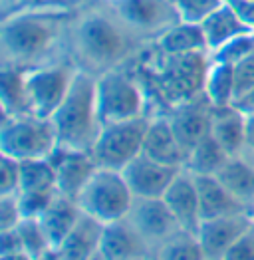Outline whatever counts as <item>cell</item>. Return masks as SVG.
<instances>
[{"instance_id":"6da1fadb","label":"cell","mask_w":254,"mask_h":260,"mask_svg":"<svg viewBox=\"0 0 254 260\" xmlns=\"http://www.w3.org/2000/svg\"><path fill=\"white\" fill-rule=\"evenodd\" d=\"M145 46L149 44L139 40L107 2L91 0L74 8L66 36V56L78 70L100 76L131 64Z\"/></svg>"},{"instance_id":"7a4b0ae2","label":"cell","mask_w":254,"mask_h":260,"mask_svg":"<svg viewBox=\"0 0 254 260\" xmlns=\"http://www.w3.org/2000/svg\"><path fill=\"white\" fill-rule=\"evenodd\" d=\"M74 8L26 10L2 16L0 56L2 66L34 68L66 56V36Z\"/></svg>"},{"instance_id":"3957f363","label":"cell","mask_w":254,"mask_h":260,"mask_svg":"<svg viewBox=\"0 0 254 260\" xmlns=\"http://www.w3.org/2000/svg\"><path fill=\"white\" fill-rule=\"evenodd\" d=\"M50 119L58 135V145L91 151L104 127L96 100V76L78 70L66 100Z\"/></svg>"},{"instance_id":"277c9868","label":"cell","mask_w":254,"mask_h":260,"mask_svg":"<svg viewBox=\"0 0 254 260\" xmlns=\"http://www.w3.org/2000/svg\"><path fill=\"white\" fill-rule=\"evenodd\" d=\"M147 95V89L131 64L96 76V100L104 123L151 115Z\"/></svg>"},{"instance_id":"5b68a950","label":"cell","mask_w":254,"mask_h":260,"mask_svg":"<svg viewBox=\"0 0 254 260\" xmlns=\"http://www.w3.org/2000/svg\"><path fill=\"white\" fill-rule=\"evenodd\" d=\"M58 147V135L52 119L34 113L2 115L0 153L18 161L46 159Z\"/></svg>"},{"instance_id":"8992f818","label":"cell","mask_w":254,"mask_h":260,"mask_svg":"<svg viewBox=\"0 0 254 260\" xmlns=\"http://www.w3.org/2000/svg\"><path fill=\"white\" fill-rule=\"evenodd\" d=\"M76 201L82 213L109 224L127 218L135 203V195L131 193L121 171L98 167Z\"/></svg>"},{"instance_id":"52a82bcc","label":"cell","mask_w":254,"mask_h":260,"mask_svg":"<svg viewBox=\"0 0 254 260\" xmlns=\"http://www.w3.org/2000/svg\"><path fill=\"white\" fill-rule=\"evenodd\" d=\"M149 119L151 115H141L135 119L104 123L89 151L93 155L98 167L121 171L137 155H141Z\"/></svg>"},{"instance_id":"ba28073f","label":"cell","mask_w":254,"mask_h":260,"mask_svg":"<svg viewBox=\"0 0 254 260\" xmlns=\"http://www.w3.org/2000/svg\"><path fill=\"white\" fill-rule=\"evenodd\" d=\"M76 74L78 68L70 58H60L48 64L28 68L24 78L30 111L34 115L50 119L66 100Z\"/></svg>"},{"instance_id":"9c48e42d","label":"cell","mask_w":254,"mask_h":260,"mask_svg":"<svg viewBox=\"0 0 254 260\" xmlns=\"http://www.w3.org/2000/svg\"><path fill=\"white\" fill-rule=\"evenodd\" d=\"M107 4L145 44H153L165 30L179 22V14L171 0H119Z\"/></svg>"},{"instance_id":"30bf717a","label":"cell","mask_w":254,"mask_h":260,"mask_svg":"<svg viewBox=\"0 0 254 260\" xmlns=\"http://www.w3.org/2000/svg\"><path fill=\"white\" fill-rule=\"evenodd\" d=\"M212 109L214 106L209 102V98L205 93H199L167 111L173 131L187 153L211 133Z\"/></svg>"},{"instance_id":"8fae6325","label":"cell","mask_w":254,"mask_h":260,"mask_svg":"<svg viewBox=\"0 0 254 260\" xmlns=\"http://www.w3.org/2000/svg\"><path fill=\"white\" fill-rule=\"evenodd\" d=\"M56 171V189L58 193L70 199H78L91 175L96 173L98 163L89 151H78L58 145L48 157Z\"/></svg>"},{"instance_id":"7c38bea8","label":"cell","mask_w":254,"mask_h":260,"mask_svg":"<svg viewBox=\"0 0 254 260\" xmlns=\"http://www.w3.org/2000/svg\"><path fill=\"white\" fill-rule=\"evenodd\" d=\"M127 220L133 224V229L151 244H159L163 240L173 237L175 233L183 231L177 222V218L173 217L171 209L167 203L163 201V197L159 199H135Z\"/></svg>"},{"instance_id":"4fadbf2b","label":"cell","mask_w":254,"mask_h":260,"mask_svg":"<svg viewBox=\"0 0 254 260\" xmlns=\"http://www.w3.org/2000/svg\"><path fill=\"white\" fill-rule=\"evenodd\" d=\"M181 169L159 163L147 155H137L127 167L121 169L127 185L135 199H159L165 195L173 179Z\"/></svg>"},{"instance_id":"5bb4252c","label":"cell","mask_w":254,"mask_h":260,"mask_svg":"<svg viewBox=\"0 0 254 260\" xmlns=\"http://www.w3.org/2000/svg\"><path fill=\"white\" fill-rule=\"evenodd\" d=\"M252 224L254 218L250 213H236V215H227V217L207 218L201 222V226L197 231V239L201 242L207 258L223 260L225 252Z\"/></svg>"},{"instance_id":"9a60e30c","label":"cell","mask_w":254,"mask_h":260,"mask_svg":"<svg viewBox=\"0 0 254 260\" xmlns=\"http://www.w3.org/2000/svg\"><path fill=\"white\" fill-rule=\"evenodd\" d=\"M163 201L167 203L173 217L177 218L179 226L187 233L199 231L203 217H201V203H199V191L195 175H190L187 169H181L177 177L173 179L169 189L165 191Z\"/></svg>"},{"instance_id":"2e32d148","label":"cell","mask_w":254,"mask_h":260,"mask_svg":"<svg viewBox=\"0 0 254 260\" xmlns=\"http://www.w3.org/2000/svg\"><path fill=\"white\" fill-rule=\"evenodd\" d=\"M141 153L155 159V161H159V163H165V165L177 167V169L185 167L187 151L181 145V141L177 139L167 113L151 115Z\"/></svg>"},{"instance_id":"e0dca14e","label":"cell","mask_w":254,"mask_h":260,"mask_svg":"<svg viewBox=\"0 0 254 260\" xmlns=\"http://www.w3.org/2000/svg\"><path fill=\"white\" fill-rule=\"evenodd\" d=\"M149 242L123 218L104 226V237L100 244V256L104 260H133L147 256Z\"/></svg>"},{"instance_id":"ac0fdd59","label":"cell","mask_w":254,"mask_h":260,"mask_svg":"<svg viewBox=\"0 0 254 260\" xmlns=\"http://www.w3.org/2000/svg\"><path fill=\"white\" fill-rule=\"evenodd\" d=\"M104 222L82 213L76 226L56 246L62 260H91L100 254V244L104 237Z\"/></svg>"},{"instance_id":"d6986e66","label":"cell","mask_w":254,"mask_h":260,"mask_svg":"<svg viewBox=\"0 0 254 260\" xmlns=\"http://www.w3.org/2000/svg\"><path fill=\"white\" fill-rule=\"evenodd\" d=\"M195 181H197V191H199V203H201V217H203V220L227 217V215H236V213H250L233 193H229V189L214 175L195 177Z\"/></svg>"},{"instance_id":"ffe728a7","label":"cell","mask_w":254,"mask_h":260,"mask_svg":"<svg viewBox=\"0 0 254 260\" xmlns=\"http://www.w3.org/2000/svg\"><path fill=\"white\" fill-rule=\"evenodd\" d=\"M211 135L229 155H240L246 135V115L234 104L212 109Z\"/></svg>"},{"instance_id":"44dd1931","label":"cell","mask_w":254,"mask_h":260,"mask_svg":"<svg viewBox=\"0 0 254 260\" xmlns=\"http://www.w3.org/2000/svg\"><path fill=\"white\" fill-rule=\"evenodd\" d=\"M201 28H203V34H205V42H207V52L209 54L216 52L218 48H223L225 44H229L234 38L250 32L242 24V20L238 18V14L229 4V0L223 6H218L211 16H207L205 20L201 22Z\"/></svg>"},{"instance_id":"7402d4cb","label":"cell","mask_w":254,"mask_h":260,"mask_svg":"<svg viewBox=\"0 0 254 260\" xmlns=\"http://www.w3.org/2000/svg\"><path fill=\"white\" fill-rule=\"evenodd\" d=\"M80 217H82V209H80L78 201L56 193V197L52 199V203L48 205V209L44 211L38 220L42 224L48 240L56 248L68 237V233L76 226Z\"/></svg>"},{"instance_id":"603a6c76","label":"cell","mask_w":254,"mask_h":260,"mask_svg":"<svg viewBox=\"0 0 254 260\" xmlns=\"http://www.w3.org/2000/svg\"><path fill=\"white\" fill-rule=\"evenodd\" d=\"M153 46L163 56H183L195 52H207V42L201 24L190 22H177L169 30H165Z\"/></svg>"},{"instance_id":"cb8c5ba5","label":"cell","mask_w":254,"mask_h":260,"mask_svg":"<svg viewBox=\"0 0 254 260\" xmlns=\"http://www.w3.org/2000/svg\"><path fill=\"white\" fill-rule=\"evenodd\" d=\"M227 189L233 193L250 213L254 207V165L244 157L233 155L223 165V169L214 175Z\"/></svg>"},{"instance_id":"d4e9b609","label":"cell","mask_w":254,"mask_h":260,"mask_svg":"<svg viewBox=\"0 0 254 260\" xmlns=\"http://www.w3.org/2000/svg\"><path fill=\"white\" fill-rule=\"evenodd\" d=\"M26 70L16 66H2L0 72V100L2 115H24L32 113L28 91H26Z\"/></svg>"},{"instance_id":"484cf974","label":"cell","mask_w":254,"mask_h":260,"mask_svg":"<svg viewBox=\"0 0 254 260\" xmlns=\"http://www.w3.org/2000/svg\"><path fill=\"white\" fill-rule=\"evenodd\" d=\"M229 153L223 149V145L212 137L211 133L201 139L189 153H187V161L185 167L190 175L195 177H207V175H216L223 165L229 161Z\"/></svg>"},{"instance_id":"4316f807","label":"cell","mask_w":254,"mask_h":260,"mask_svg":"<svg viewBox=\"0 0 254 260\" xmlns=\"http://www.w3.org/2000/svg\"><path fill=\"white\" fill-rule=\"evenodd\" d=\"M203 93L209 98L214 108L231 106L236 100V82H234V66L225 62H214L211 60Z\"/></svg>"},{"instance_id":"83f0119b","label":"cell","mask_w":254,"mask_h":260,"mask_svg":"<svg viewBox=\"0 0 254 260\" xmlns=\"http://www.w3.org/2000/svg\"><path fill=\"white\" fill-rule=\"evenodd\" d=\"M203 246L195 233L179 231L155 246L153 260H205Z\"/></svg>"},{"instance_id":"f1b7e54d","label":"cell","mask_w":254,"mask_h":260,"mask_svg":"<svg viewBox=\"0 0 254 260\" xmlns=\"http://www.w3.org/2000/svg\"><path fill=\"white\" fill-rule=\"evenodd\" d=\"M20 191H58L56 189V171L48 157L20 161Z\"/></svg>"},{"instance_id":"f546056e","label":"cell","mask_w":254,"mask_h":260,"mask_svg":"<svg viewBox=\"0 0 254 260\" xmlns=\"http://www.w3.org/2000/svg\"><path fill=\"white\" fill-rule=\"evenodd\" d=\"M16 233L20 237L22 248L26 254H30L32 258H40L48 250H52V242L48 240L44 233L42 224L38 218H22L20 224L16 226Z\"/></svg>"},{"instance_id":"4dcf8cb0","label":"cell","mask_w":254,"mask_h":260,"mask_svg":"<svg viewBox=\"0 0 254 260\" xmlns=\"http://www.w3.org/2000/svg\"><path fill=\"white\" fill-rule=\"evenodd\" d=\"M171 2H173L181 22L201 24L227 0H171Z\"/></svg>"},{"instance_id":"1f68e13d","label":"cell","mask_w":254,"mask_h":260,"mask_svg":"<svg viewBox=\"0 0 254 260\" xmlns=\"http://www.w3.org/2000/svg\"><path fill=\"white\" fill-rule=\"evenodd\" d=\"M252 52H254V34L248 32V34H242V36L231 40L229 44H225L223 48H218L216 52H212L209 56H211V60H214V62H225V64L236 66L240 60H244Z\"/></svg>"},{"instance_id":"d6a6232c","label":"cell","mask_w":254,"mask_h":260,"mask_svg":"<svg viewBox=\"0 0 254 260\" xmlns=\"http://www.w3.org/2000/svg\"><path fill=\"white\" fill-rule=\"evenodd\" d=\"M58 191H20L18 203L24 218H40Z\"/></svg>"},{"instance_id":"836d02e7","label":"cell","mask_w":254,"mask_h":260,"mask_svg":"<svg viewBox=\"0 0 254 260\" xmlns=\"http://www.w3.org/2000/svg\"><path fill=\"white\" fill-rule=\"evenodd\" d=\"M20 161L14 159V157L2 155V159H0V195H18V191H20Z\"/></svg>"},{"instance_id":"e575fe53","label":"cell","mask_w":254,"mask_h":260,"mask_svg":"<svg viewBox=\"0 0 254 260\" xmlns=\"http://www.w3.org/2000/svg\"><path fill=\"white\" fill-rule=\"evenodd\" d=\"M2 16L26 12V10H58V8H72L68 0H0Z\"/></svg>"},{"instance_id":"d590c367","label":"cell","mask_w":254,"mask_h":260,"mask_svg":"<svg viewBox=\"0 0 254 260\" xmlns=\"http://www.w3.org/2000/svg\"><path fill=\"white\" fill-rule=\"evenodd\" d=\"M22 218L18 195H0V233L16 229Z\"/></svg>"},{"instance_id":"8d00e7d4","label":"cell","mask_w":254,"mask_h":260,"mask_svg":"<svg viewBox=\"0 0 254 260\" xmlns=\"http://www.w3.org/2000/svg\"><path fill=\"white\" fill-rule=\"evenodd\" d=\"M234 82H236V100L254 87V52L234 66Z\"/></svg>"},{"instance_id":"74e56055","label":"cell","mask_w":254,"mask_h":260,"mask_svg":"<svg viewBox=\"0 0 254 260\" xmlns=\"http://www.w3.org/2000/svg\"><path fill=\"white\" fill-rule=\"evenodd\" d=\"M223 260H254V224L225 252Z\"/></svg>"},{"instance_id":"f35d334b","label":"cell","mask_w":254,"mask_h":260,"mask_svg":"<svg viewBox=\"0 0 254 260\" xmlns=\"http://www.w3.org/2000/svg\"><path fill=\"white\" fill-rule=\"evenodd\" d=\"M229 4L234 8L242 24L254 32V0H229Z\"/></svg>"},{"instance_id":"ab89813d","label":"cell","mask_w":254,"mask_h":260,"mask_svg":"<svg viewBox=\"0 0 254 260\" xmlns=\"http://www.w3.org/2000/svg\"><path fill=\"white\" fill-rule=\"evenodd\" d=\"M240 157H244L248 163L254 165V113L246 115V135H244V147L240 151Z\"/></svg>"},{"instance_id":"60d3db41","label":"cell","mask_w":254,"mask_h":260,"mask_svg":"<svg viewBox=\"0 0 254 260\" xmlns=\"http://www.w3.org/2000/svg\"><path fill=\"white\" fill-rule=\"evenodd\" d=\"M234 106L240 109L244 115H252L254 113V87L248 89L246 93H242V95L234 102Z\"/></svg>"},{"instance_id":"b9f144b4","label":"cell","mask_w":254,"mask_h":260,"mask_svg":"<svg viewBox=\"0 0 254 260\" xmlns=\"http://www.w3.org/2000/svg\"><path fill=\"white\" fill-rule=\"evenodd\" d=\"M2 260H34L30 254H26L24 250L20 252H12V254H2Z\"/></svg>"},{"instance_id":"7bdbcfd3","label":"cell","mask_w":254,"mask_h":260,"mask_svg":"<svg viewBox=\"0 0 254 260\" xmlns=\"http://www.w3.org/2000/svg\"><path fill=\"white\" fill-rule=\"evenodd\" d=\"M36 260H62V258H60L58 250H56V248H52V250H48L46 254H42L40 258H36Z\"/></svg>"},{"instance_id":"ee69618b","label":"cell","mask_w":254,"mask_h":260,"mask_svg":"<svg viewBox=\"0 0 254 260\" xmlns=\"http://www.w3.org/2000/svg\"><path fill=\"white\" fill-rule=\"evenodd\" d=\"M68 2H70V6H72V8H78V6H84V4L91 2V0H68Z\"/></svg>"},{"instance_id":"f6af8a7d","label":"cell","mask_w":254,"mask_h":260,"mask_svg":"<svg viewBox=\"0 0 254 260\" xmlns=\"http://www.w3.org/2000/svg\"><path fill=\"white\" fill-rule=\"evenodd\" d=\"M133 260H153V258H149V256H139V258H133Z\"/></svg>"},{"instance_id":"bcb514c9","label":"cell","mask_w":254,"mask_h":260,"mask_svg":"<svg viewBox=\"0 0 254 260\" xmlns=\"http://www.w3.org/2000/svg\"><path fill=\"white\" fill-rule=\"evenodd\" d=\"M102 2H119V0H102Z\"/></svg>"},{"instance_id":"7dc6e473","label":"cell","mask_w":254,"mask_h":260,"mask_svg":"<svg viewBox=\"0 0 254 260\" xmlns=\"http://www.w3.org/2000/svg\"><path fill=\"white\" fill-rule=\"evenodd\" d=\"M205 260H212V258H205Z\"/></svg>"},{"instance_id":"c3c4849f","label":"cell","mask_w":254,"mask_h":260,"mask_svg":"<svg viewBox=\"0 0 254 260\" xmlns=\"http://www.w3.org/2000/svg\"><path fill=\"white\" fill-rule=\"evenodd\" d=\"M252 211H254V207H252Z\"/></svg>"}]
</instances>
